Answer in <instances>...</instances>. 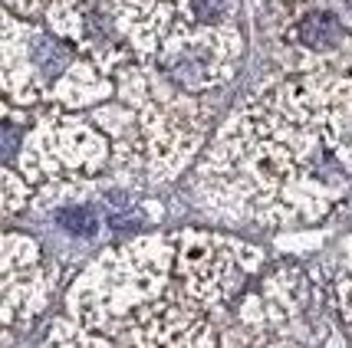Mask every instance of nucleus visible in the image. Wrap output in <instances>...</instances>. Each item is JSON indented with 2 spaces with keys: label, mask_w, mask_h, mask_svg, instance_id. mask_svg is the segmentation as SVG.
<instances>
[{
  "label": "nucleus",
  "mask_w": 352,
  "mask_h": 348,
  "mask_svg": "<svg viewBox=\"0 0 352 348\" xmlns=\"http://www.w3.org/2000/svg\"><path fill=\"white\" fill-rule=\"evenodd\" d=\"M33 60H36V66L43 69L46 76H56L63 66L69 62V49L63 43H56V40H50V36H36L33 40Z\"/></svg>",
  "instance_id": "nucleus-2"
},
{
  "label": "nucleus",
  "mask_w": 352,
  "mask_h": 348,
  "mask_svg": "<svg viewBox=\"0 0 352 348\" xmlns=\"http://www.w3.org/2000/svg\"><path fill=\"white\" fill-rule=\"evenodd\" d=\"M14 148H16V132H14V125L7 121V125H3V154L10 158V154H14Z\"/></svg>",
  "instance_id": "nucleus-5"
},
{
  "label": "nucleus",
  "mask_w": 352,
  "mask_h": 348,
  "mask_svg": "<svg viewBox=\"0 0 352 348\" xmlns=\"http://www.w3.org/2000/svg\"><path fill=\"white\" fill-rule=\"evenodd\" d=\"M230 7H234V0H191V10L201 20H217V16L228 14Z\"/></svg>",
  "instance_id": "nucleus-4"
},
{
  "label": "nucleus",
  "mask_w": 352,
  "mask_h": 348,
  "mask_svg": "<svg viewBox=\"0 0 352 348\" xmlns=\"http://www.w3.org/2000/svg\"><path fill=\"white\" fill-rule=\"evenodd\" d=\"M56 220H60V227H66L69 233H76V237H92L96 227H99V220H96V213L89 207H63L56 213Z\"/></svg>",
  "instance_id": "nucleus-3"
},
{
  "label": "nucleus",
  "mask_w": 352,
  "mask_h": 348,
  "mask_svg": "<svg viewBox=\"0 0 352 348\" xmlns=\"http://www.w3.org/2000/svg\"><path fill=\"white\" fill-rule=\"evenodd\" d=\"M293 33H296V43L309 46V49H320V53L346 43V30L336 20V14H329V10H313V14L300 16V23H296Z\"/></svg>",
  "instance_id": "nucleus-1"
}]
</instances>
